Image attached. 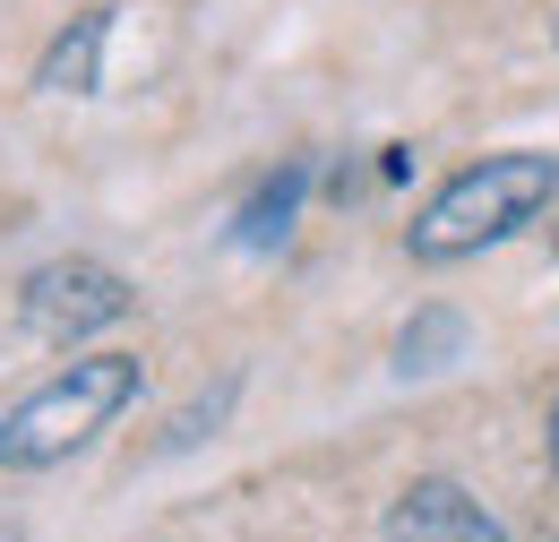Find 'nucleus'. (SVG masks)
I'll return each instance as SVG.
<instances>
[{
  "instance_id": "f257e3e1",
  "label": "nucleus",
  "mask_w": 559,
  "mask_h": 542,
  "mask_svg": "<svg viewBox=\"0 0 559 542\" xmlns=\"http://www.w3.org/2000/svg\"><path fill=\"white\" fill-rule=\"evenodd\" d=\"M551 199H559V155H543V146H499V155L448 173V181L421 199V215L405 224V250H414L421 268L483 259L499 241H516Z\"/></svg>"
},
{
  "instance_id": "f03ea898",
  "label": "nucleus",
  "mask_w": 559,
  "mask_h": 542,
  "mask_svg": "<svg viewBox=\"0 0 559 542\" xmlns=\"http://www.w3.org/2000/svg\"><path fill=\"white\" fill-rule=\"evenodd\" d=\"M139 405V353H78L70 370H52L44 388H26L0 413V466L9 474H44L78 457L95 431H112Z\"/></svg>"
},
{
  "instance_id": "7ed1b4c3",
  "label": "nucleus",
  "mask_w": 559,
  "mask_h": 542,
  "mask_svg": "<svg viewBox=\"0 0 559 542\" xmlns=\"http://www.w3.org/2000/svg\"><path fill=\"white\" fill-rule=\"evenodd\" d=\"M130 275L104 268V259H44V268L17 284V328L44 344H78V337H104L130 319Z\"/></svg>"
},
{
  "instance_id": "20e7f679",
  "label": "nucleus",
  "mask_w": 559,
  "mask_h": 542,
  "mask_svg": "<svg viewBox=\"0 0 559 542\" xmlns=\"http://www.w3.org/2000/svg\"><path fill=\"white\" fill-rule=\"evenodd\" d=\"M379 542H508V526L490 517L465 482L421 474V482H405V491H396V508H388Z\"/></svg>"
},
{
  "instance_id": "39448f33",
  "label": "nucleus",
  "mask_w": 559,
  "mask_h": 542,
  "mask_svg": "<svg viewBox=\"0 0 559 542\" xmlns=\"http://www.w3.org/2000/svg\"><path fill=\"white\" fill-rule=\"evenodd\" d=\"M104 44H112V9H86L52 35V52L35 61V86L44 95H95L104 86Z\"/></svg>"
},
{
  "instance_id": "423d86ee",
  "label": "nucleus",
  "mask_w": 559,
  "mask_h": 542,
  "mask_svg": "<svg viewBox=\"0 0 559 542\" xmlns=\"http://www.w3.org/2000/svg\"><path fill=\"white\" fill-rule=\"evenodd\" d=\"M301 199H310V164H284V173H267L250 199L233 207V250H276L284 233H293V215H301Z\"/></svg>"
},
{
  "instance_id": "0eeeda50",
  "label": "nucleus",
  "mask_w": 559,
  "mask_h": 542,
  "mask_svg": "<svg viewBox=\"0 0 559 542\" xmlns=\"http://www.w3.org/2000/svg\"><path fill=\"white\" fill-rule=\"evenodd\" d=\"M465 344H474L465 310L430 302V310H414V319H405V337H396V379H439L448 362H465Z\"/></svg>"
},
{
  "instance_id": "6e6552de",
  "label": "nucleus",
  "mask_w": 559,
  "mask_h": 542,
  "mask_svg": "<svg viewBox=\"0 0 559 542\" xmlns=\"http://www.w3.org/2000/svg\"><path fill=\"white\" fill-rule=\"evenodd\" d=\"M543 448H551V474H559V397H551V422H543Z\"/></svg>"
},
{
  "instance_id": "1a4fd4ad",
  "label": "nucleus",
  "mask_w": 559,
  "mask_h": 542,
  "mask_svg": "<svg viewBox=\"0 0 559 542\" xmlns=\"http://www.w3.org/2000/svg\"><path fill=\"white\" fill-rule=\"evenodd\" d=\"M551 44H559V17H551Z\"/></svg>"
}]
</instances>
